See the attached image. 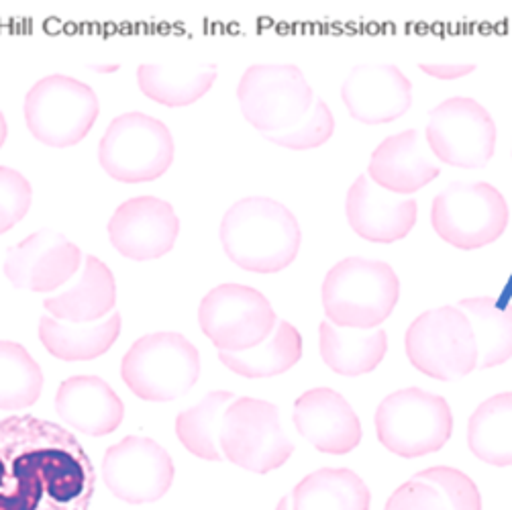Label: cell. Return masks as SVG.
Returning <instances> with one entry per match:
<instances>
[{
  "label": "cell",
  "instance_id": "8",
  "mask_svg": "<svg viewBox=\"0 0 512 510\" xmlns=\"http://www.w3.org/2000/svg\"><path fill=\"white\" fill-rule=\"evenodd\" d=\"M404 347L415 370L441 382L462 380L478 368L474 329L457 306H439L417 317Z\"/></svg>",
  "mask_w": 512,
  "mask_h": 510
},
{
  "label": "cell",
  "instance_id": "30",
  "mask_svg": "<svg viewBox=\"0 0 512 510\" xmlns=\"http://www.w3.org/2000/svg\"><path fill=\"white\" fill-rule=\"evenodd\" d=\"M470 451L484 464L512 466V392L484 400L468 421Z\"/></svg>",
  "mask_w": 512,
  "mask_h": 510
},
{
  "label": "cell",
  "instance_id": "2",
  "mask_svg": "<svg viewBox=\"0 0 512 510\" xmlns=\"http://www.w3.org/2000/svg\"><path fill=\"white\" fill-rule=\"evenodd\" d=\"M219 237L227 258L253 274L286 270L302 243L294 213L266 196L237 200L221 221Z\"/></svg>",
  "mask_w": 512,
  "mask_h": 510
},
{
  "label": "cell",
  "instance_id": "7",
  "mask_svg": "<svg viewBox=\"0 0 512 510\" xmlns=\"http://www.w3.org/2000/svg\"><path fill=\"white\" fill-rule=\"evenodd\" d=\"M374 421L380 443L406 459L443 449L453 433L449 402L423 388H404L386 396Z\"/></svg>",
  "mask_w": 512,
  "mask_h": 510
},
{
  "label": "cell",
  "instance_id": "16",
  "mask_svg": "<svg viewBox=\"0 0 512 510\" xmlns=\"http://www.w3.org/2000/svg\"><path fill=\"white\" fill-rule=\"evenodd\" d=\"M82 264V251L64 233L41 229L5 258V276L15 288L31 292H54L70 282Z\"/></svg>",
  "mask_w": 512,
  "mask_h": 510
},
{
  "label": "cell",
  "instance_id": "3",
  "mask_svg": "<svg viewBox=\"0 0 512 510\" xmlns=\"http://www.w3.org/2000/svg\"><path fill=\"white\" fill-rule=\"evenodd\" d=\"M321 298L327 321L333 325L372 331L392 315L400 298V282L386 262L345 258L327 272Z\"/></svg>",
  "mask_w": 512,
  "mask_h": 510
},
{
  "label": "cell",
  "instance_id": "23",
  "mask_svg": "<svg viewBox=\"0 0 512 510\" xmlns=\"http://www.w3.org/2000/svg\"><path fill=\"white\" fill-rule=\"evenodd\" d=\"M117 304V282L111 268L86 255L80 280L62 294L43 300L45 311L68 323H96L113 315Z\"/></svg>",
  "mask_w": 512,
  "mask_h": 510
},
{
  "label": "cell",
  "instance_id": "21",
  "mask_svg": "<svg viewBox=\"0 0 512 510\" xmlns=\"http://www.w3.org/2000/svg\"><path fill=\"white\" fill-rule=\"evenodd\" d=\"M439 174L441 168L427 156L417 129L386 137L372 153L368 166V176L374 184L400 196L419 192Z\"/></svg>",
  "mask_w": 512,
  "mask_h": 510
},
{
  "label": "cell",
  "instance_id": "9",
  "mask_svg": "<svg viewBox=\"0 0 512 510\" xmlns=\"http://www.w3.org/2000/svg\"><path fill=\"white\" fill-rule=\"evenodd\" d=\"M25 123L29 133L49 147H72L94 127L100 102L96 92L62 74L41 78L25 96Z\"/></svg>",
  "mask_w": 512,
  "mask_h": 510
},
{
  "label": "cell",
  "instance_id": "36",
  "mask_svg": "<svg viewBox=\"0 0 512 510\" xmlns=\"http://www.w3.org/2000/svg\"><path fill=\"white\" fill-rule=\"evenodd\" d=\"M7 135H9V125H7V119H5L3 111H0V147L5 145V141H7Z\"/></svg>",
  "mask_w": 512,
  "mask_h": 510
},
{
  "label": "cell",
  "instance_id": "15",
  "mask_svg": "<svg viewBox=\"0 0 512 510\" xmlns=\"http://www.w3.org/2000/svg\"><path fill=\"white\" fill-rule=\"evenodd\" d=\"M107 229L123 258L147 262L164 258L174 249L180 219L170 202L158 196H135L115 211Z\"/></svg>",
  "mask_w": 512,
  "mask_h": 510
},
{
  "label": "cell",
  "instance_id": "12",
  "mask_svg": "<svg viewBox=\"0 0 512 510\" xmlns=\"http://www.w3.org/2000/svg\"><path fill=\"white\" fill-rule=\"evenodd\" d=\"M433 156L464 170L484 168L496 149V123L478 100L453 96L429 111L425 129Z\"/></svg>",
  "mask_w": 512,
  "mask_h": 510
},
{
  "label": "cell",
  "instance_id": "34",
  "mask_svg": "<svg viewBox=\"0 0 512 510\" xmlns=\"http://www.w3.org/2000/svg\"><path fill=\"white\" fill-rule=\"evenodd\" d=\"M33 188L29 180L7 166H0V235L19 225L31 209Z\"/></svg>",
  "mask_w": 512,
  "mask_h": 510
},
{
  "label": "cell",
  "instance_id": "26",
  "mask_svg": "<svg viewBox=\"0 0 512 510\" xmlns=\"http://www.w3.org/2000/svg\"><path fill=\"white\" fill-rule=\"evenodd\" d=\"M319 347L329 370L355 378L374 372L382 364L388 351V335L384 329L360 331L323 321L319 325Z\"/></svg>",
  "mask_w": 512,
  "mask_h": 510
},
{
  "label": "cell",
  "instance_id": "31",
  "mask_svg": "<svg viewBox=\"0 0 512 510\" xmlns=\"http://www.w3.org/2000/svg\"><path fill=\"white\" fill-rule=\"evenodd\" d=\"M235 398L229 390H215L176 417V435L186 451L204 462H223L219 429L227 406Z\"/></svg>",
  "mask_w": 512,
  "mask_h": 510
},
{
  "label": "cell",
  "instance_id": "27",
  "mask_svg": "<svg viewBox=\"0 0 512 510\" xmlns=\"http://www.w3.org/2000/svg\"><path fill=\"white\" fill-rule=\"evenodd\" d=\"M217 80L215 64L166 62L141 64L137 68L139 90L164 107H190L207 94Z\"/></svg>",
  "mask_w": 512,
  "mask_h": 510
},
{
  "label": "cell",
  "instance_id": "14",
  "mask_svg": "<svg viewBox=\"0 0 512 510\" xmlns=\"http://www.w3.org/2000/svg\"><path fill=\"white\" fill-rule=\"evenodd\" d=\"M102 480L113 496L127 504L158 502L174 482L170 453L149 437L129 435L102 457Z\"/></svg>",
  "mask_w": 512,
  "mask_h": 510
},
{
  "label": "cell",
  "instance_id": "32",
  "mask_svg": "<svg viewBox=\"0 0 512 510\" xmlns=\"http://www.w3.org/2000/svg\"><path fill=\"white\" fill-rule=\"evenodd\" d=\"M43 390V372L33 355L15 341H0V411H23Z\"/></svg>",
  "mask_w": 512,
  "mask_h": 510
},
{
  "label": "cell",
  "instance_id": "6",
  "mask_svg": "<svg viewBox=\"0 0 512 510\" xmlns=\"http://www.w3.org/2000/svg\"><path fill=\"white\" fill-rule=\"evenodd\" d=\"M174 137L156 117L125 113L100 139L98 162L113 180L141 184L162 178L174 162Z\"/></svg>",
  "mask_w": 512,
  "mask_h": 510
},
{
  "label": "cell",
  "instance_id": "20",
  "mask_svg": "<svg viewBox=\"0 0 512 510\" xmlns=\"http://www.w3.org/2000/svg\"><path fill=\"white\" fill-rule=\"evenodd\" d=\"M56 413L74 431L88 437L115 433L125 417L119 394L98 376H72L58 386Z\"/></svg>",
  "mask_w": 512,
  "mask_h": 510
},
{
  "label": "cell",
  "instance_id": "28",
  "mask_svg": "<svg viewBox=\"0 0 512 510\" xmlns=\"http://www.w3.org/2000/svg\"><path fill=\"white\" fill-rule=\"evenodd\" d=\"M302 357V337L288 321H278L266 341L247 351H219V360L231 372L249 378H274L294 368Z\"/></svg>",
  "mask_w": 512,
  "mask_h": 510
},
{
  "label": "cell",
  "instance_id": "18",
  "mask_svg": "<svg viewBox=\"0 0 512 510\" xmlns=\"http://www.w3.org/2000/svg\"><path fill=\"white\" fill-rule=\"evenodd\" d=\"M345 215L355 235L372 243H394L413 231L419 204L415 198L380 188L362 174L347 190Z\"/></svg>",
  "mask_w": 512,
  "mask_h": 510
},
{
  "label": "cell",
  "instance_id": "5",
  "mask_svg": "<svg viewBox=\"0 0 512 510\" xmlns=\"http://www.w3.org/2000/svg\"><path fill=\"white\" fill-rule=\"evenodd\" d=\"M219 449L223 459L253 474L282 468L294 453V443L280 425V408L268 400L235 398L221 419Z\"/></svg>",
  "mask_w": 512,
  "mask_h": 510
},
{
  "label": "cell",
  "instance_id": "24",
  "mask_svg": "<svg viewBox=\"0 0 512 510\" xmlns=\"http://www.w3.org/2000/svg\"><path fill=\"white\" fill-rule=\"evenodd\" d=\"M366 482L345 468H323L302 478L276 510H370Z\"/></svg>",
  "mask_w": 512,
  "mask_h": 510
},
{
  "label": "cell",
  "instance_id": "35",
  "mask_svg": "<svg viewBox=\"0 0 512 510\" xmlns=\"http://www.w3.org/2000/svg\"><path fill=\"white\" fill-rule=\"evenodd\" d=\"M419 70H423L427 76H433L437 80H457L472 74L476 70V64H445V62H421Z\"/></svg>",
  "mask_w": 512,
  "mask_h": 510
},
{
  "label": "cell",
  "instance_id": "1",
  "mask_svg": "<svg viewBox=\"0 0 512 510\" xmlns=\"http://www.w3.org/2000/svg\"><path fill=\"white\" fill-rule=\"evenodd\" d=\"M94 488L74 433L31 415L0 419V510H88Z\"/></svg>",
  "mask_w": 512,
  "mask_h": 510
},
{
  "label": "cell",
  "instance_id": "33",
  "mask_svg": "<svg viewBox=\"0 0 512 510\" xmlns=\"http://www.w3.org/2000/svg\"><path fill=\"white\" fill-rule=\"evenodd\" d=\"M335 131V117L323 98H315L313 109L306 113L302 121H298L294 127L264 135L268 141L292 149V151H306L325 145Z\"/></svg>",
  "mask_w": 512,
  "mask_h": 510
},
{
  "label": "cell",
  "instance_id": "25",
  "mask_svg": "<svg viewBox=\"0 0 512 510\" xmlns=\"http://www.w3.org/2000/svg\"><path fill=\"white\" fill-rule=\"evenodd\" d=\"M121 315L113 313L96 323H68L43 315L39 339L62 362H90L105 355L121 335Z\"/></svg>",
  "mask_w": 512,
  "mask_h": 510
},
{
  "label": "cell",
  "instance_id": "22",
  "mask_svg": "<svg viewBox=\"0 0 512 510\" xmlns=\"http://www.w3.org/2000/svg\"><path fill=\"white\" fill-rule=\"evenodd\" d=\"M384 510H482V498L470 476L437 466L398 486Z\"/></svg>",
  "mask_w": 512,
  "mask_h": 510
},
{
  "label": "cell",
  "instance_id": "29",
  "mask_svg": "<svg viewBox=\"0 0 512 510\" xmlns=\"http://www.w3.org/2000/svg\"><path fill=\"white\" fill-rule=\"evenodd\" d=\"M457 309L462 311L472 329L478 347V368L490 370L506 364L512 357V304L498 306L492 296L464 298Z\"/></svg>",
  "mask_w": 512,
  "mask_h": 510
},
{
  "label": "cell",
  "instance_id": "4",
  "mask_svg": "<svg viewBox=\"0 0 512 510\" xmlns=\"http://www.w3.org/2000/svg\"><path fill=\"white\" fill-rule=\"evenodd\" d=\"M200 376V353L180 333L139 337L123 355L121 378L147 402H172L188 394Z\"/></svg>",
  "mask_w": 512,
  "mask_h": 510
},
{
  "label": "cell",
  "instance_id": "13",
  "mask_svg": "<svg viewBox=\"0 0 512 510\" xmlns=\"http://www.w3.org/2000/svg\"><path fill=\"white\" fill-rule=\"evenodd\" d=\"M198 323L219 351L239 353L266 341L278 325V317L260 290L221 284L202 298Z\"/></svg>",
  "mask_w": 512,
  "mask_h": 510
},
{
  "label": "cell",
  "instance_id": "19",
  "mask_svg": "<svg viewBox=\"0 0 512 510\" xmlns=\"http://www.w3.org/2000/svg\"><path fill=\"white\" fill-rule=\"evenodd\" d=\"M294 427L317 451L343 455L362 441V423L351 404L331 388L306 390L294 402Z\"/></svg>",
  "mask_w": 512,
  "mask_h": 510
},
{
  "label": "cell",
  "instance_id": "10",
  "mask_svg": "<svg viewBox=\"0 0 512 510\" xmlns=\"http://www.w3.org/2000/svg\"><path fill=\"white\" fill-rule=\"evenodd\" d=\"M431 225L455 249H480L506 231L508 204L488 182H453L433 198Z\"/></svg>",
  "mask_w": 512,
  "mask_h": 510
},
{
  "label": "cell",
  "instance_id": "17",
  "mask_svg": "<svg viewBox=\"0 0 512 510\" xmlns=\"http://www.w3.org/2000/svg\"><path fill=\"white\" fill-rule=\"evenodd\" d=\"M341 100L351 119L386 125L411 109L413 84L394 64H360L343 80Z\"/></svg>",
  "mask_w": 512,
  "mask_h": 510
},
{
  "label": "cell",
  "instance_id": "11",
  "mask_svg": "<svg viewBox=\"0 0 512 510\" xmlns=\"http://www.w3.org/2000/svg\"><path fill=\"white\" fill-rule=\"evenodd\" d=\"M239 109L264 135L294 127L313 109L315 92L294 64H253L237 86Z\"/></svg>",
  "mask_w": 512,
  "mask_h": 510
}]
</instances>
